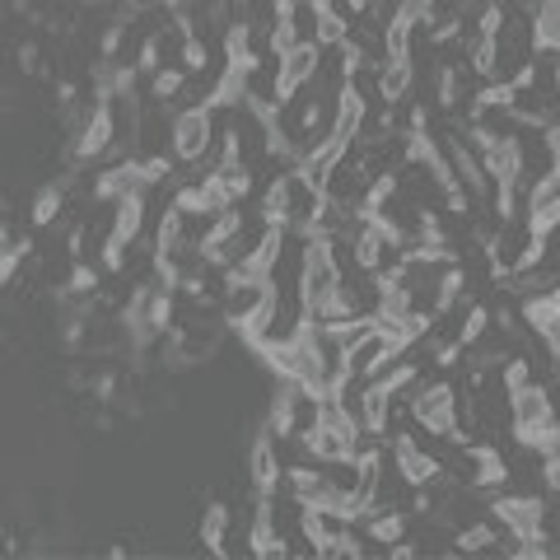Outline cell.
<instances>
[{
	"mask_svg": "<svg viewBox=\"0 0 560 560\" xmlns=\"http://www.w3.org/2000/svg\"><path fill=\"white\" fill-rule=\"evenodd\" d=\"M183 90H187V70H183V66H160V70L150 75V98H154V103L183 98Z\"/></svg>",
	"mask_w": 560,
	"mask_h": 560,
	"instance_id": "7c38bea8",
	"label": "cell"
},
{
	"mask_svg": "<svg viewBox=\"0 0 560 560\" xmlns=\"http://www.w3.org/2000/svg\"><path fill=\"white\" fill-rule=\"evenodd\" d=\"M393 350H401V346L388 337V331H378V323H374L370 337H360L355 346H346V378H360L364 383L383 360L393 355Z\"/></svg>",
	"mask_w": 560,
	"mask_h": 560,
	"instance_id": "8992f818",
	"label": "cell"
},
{
	"mask_svg": "<svg viewBox=\"0 0 560 560\" xmlns=\"http://www.w3.org/2000/svg\"><path fill=\"white\" fill-rule=\"evenodd\" d=\"M318 66H323V47H313V43L280 51L276 57V103H285L290 94L308 90V84L318 80Z\"/></svg>",
	"mask_w": 560,
	"mask_h": 560,
	"instance_id": "3957f363",
	"label": "cell"
},
{
	"mask_svg": "<svg viewBox=\"0 0 560 560\" xmlns=\"http://www.w3.org/2000/svg\"><path fill=\"white\" fill-rule=\"evenodd\" d=\"M230 523H234L230 504H220V500L210 504L206 518H201V541H206V551H215V556L230 551Z\"/></svg>",
	"mask_w": 560,
	"mask_h": 560,
	"instance_id": "30bf717a",
	"label": "cell"
},
{
	"mask_svg": "<svg viewBox=\"0 0 560 560\" xmlns=\"http://www.w3.org/2000/svg\"><path fill=\"white\" fill-rule=\"evenodd\" d=\"M528 14H533V38L560 47V0H537Z\"/></svg>",
	"mask_w": 560,
	"mask_h": 560,
	"instance_id": "5bb4252c",
	"label": "cell"
},
{
	"mask_svg": "<svg viewBox=\"0 0 560 560\" xmlns=\"http://www.w3.org/2000/svg\"><path fill=\"white\" fill-rule=\"evenodd\" d=\"M10 243H14V234H10V224L0 220V248H10Z\"/></svg>",
	"mask_w": 560,
	"mask_h": 560,
	"instance_id": "d6986e66",
	"label": "cell"
},
{
	"mask_svg": "<svg viewBox=\"0 0 560 560\" xmlns=\"http://www.w3.org/2000/svg\"><path fill=\"white\" fill-rule=\"evenodd\" d=\"M458 407L463 397L453 383H420L416 397H411V420L425 434H434V440H453V430H458Z\"/></svg>",
	"mask_w": 560,
	"mask_h": 560,
	"instance_id": "7a4b0ae2",
	"label": "cell"
},
{
	"mask_svg": "<svg viewBox=\"0 0 560 560\" xmlns=\"http://www.w3.org/2000/svg\"><path fill=\"white\" fill-rule=\"evenodd\" d=\"M490 514L510 537H537L541 533V495H495Z\"/></svg>",
	"mask_w": 560,
	"mask_h": 560,
	"instance_id": "5b68a950",
	"label": "cell"
},
{
	"mask_svg": "<svg viewBox=\"0 0 560 560\" xmlns=\"http://www.w3.org/2000/svg\"><path fill=\"white\" fill-rule=\"evenodd\" d=\"M416 84V66L411 57H383L378 61V103H401Z\"/></svg>",
	"mask_w": 560,
	"mask_h": 560,
	"instance_id": "ba28073f",
	"label": "cell"
},
{
	"mask_svg": "<svg viewBox=\"0 0 560 560\" xmlns=\"http://www.w3.org/2000/svg\"><path fill=\"white\" fill-rule=\"evenodd\" d=\"M178 61H183L187 75H206V66H210V47H206L201 33H187V38L178 43Z\"/></svg>",
	"mask_w": 560,
	"mask_h": 560,
	"instance_id": "9a60e30c",
	"label": "cell"
},
{
	"mask_svg": "<svg viewBox=\"0 0 560 560\" xmlns=\"http://www.w3.org/2000/svg\"><path fill=\"white\" fill-rule=\"evenodd\" d=\"M168 150L173 164H210V150H215V117H210L206 103H183V113L168 121Z\"/></svg>",
	"mask_w": 560,
	"mask_h": 560,
	"instance_id": "6da1fadb",
	"label": "cell"
},
{
	"mask_svg": "<svg viewBox=\"0 0 560 560\" xmlns=\"http://www.w3.org/2000/svg\"><path fill=\"white\" fill-rule=\"evenodd\" d=\"M20 66H24V75H38V70H43V51H38V43H24V47H20Z\"/></svg>",
	"mask_w": 560,
	"mask_h": 560,
	"instance_id": "e0dca14e",
	"label": "cell"
},
{
	"mask_svg": "<svg viewBox=\"0 0 560 560\" xmlns=\"http://www.w3.org/2000/svg\"><path fill=\"white\" fill-rule=\"evenodd\" d=\"M541 481H547V486H556V490H560V463H551V467H541Z\"/></svg>",
	"mask_w": 560,
	"mask_h": 560,
	"instance_id": "ac0fdd59",
	"label": "cell"
},
{
	"mask_svg": "<svg viewBox=\"0 0 560 560\" xmlns=\"http://www.w3.org/2000/svg\"><path fill=\"white\" fill-rule=\"evenodd\" d=\"M248 477H253V490H257V495H271V490L285 481V463H280V453H276V440H271V434H261V440L253 444V453H248Z\"/></svg>",
	"mask_w": 560,
	"mask_h": 560,
	"instance_id": "52a82bcc",
	"label": "cell"
},
{
	"mask_svg": "<svg viewBox=\"0 0 560 560\" xmlns=\"http://www.w3.org/2000/svg\"><path fill=\"white\" fill-rule=\"evenodd\" d=\"M495 547H500V537H495V528H490L486 518L463 523V533L453 537V551H495Z\"/></svg>",
	"mask_w": 560,
	"mask_h": 560,
	"instance_id": "4fadbf2b",
	"label": "cell"
},
{
	"mask_svg": "<svg viewBox=\"0 0 560 560\" xmlns=\"http://www.w3.org/2000/svg\"><path fill=\"white\" fill-rule=\"evenodd\" d=\"M24 257H28V238H14L10 248H0V285H10V280L20 276Z\"/></svg>",
	"mask_w": 560,
	"mask_h": 560,
	"instance_id": "2e32d148",
	"label": "cell"
},
{
	"mask_svg": "<svg viewBox=\"0 0 560 560\" xmlns=\"http://www.w3.org/2000/svg\"><path fill=\"white\" fill-rule=\"evenodd\" d=\"M145 201H150V191H127V197L113 201V234L121 243L140 238V224H145Z\"/></svg>",
	"mask_w": 560,
	"mask_h": 560,
	"instance_id": "9c48e42d",
	"label": "cell"
},
{
	"mask_svg": "<svg viewBox=\"0 0 560 560\" xmlns=\"http://www.w3.org/2000/svg\"><path fill=\"white\" fill-rule=\"evenodd\" d=\"M61 210H66V187L61 183H47V187H38V197H33L28 220L38 224V230H47V224H57Z\"/></svg>",
	"mask_w": 560,
	"mask_h": 560,
	"instance_id": "8fae6325",
	"label": "cell"
},
{
	"mask_svg": "<svg viewBox=\"0 0 560 560\" xmlns=\"http://www.w3.org/2000/svg\"><path fill=\"white\" fill-rule=\"evenodd\" d=\"M393 467H397V477L407 481L411 490L416 486H434V481L444 477V463L434 458V453L420 444V440H411V430L393 434Z\"/></svg>",
	"mask_w": 560,
	"mask_h": 560,
	"instance_id": "277c9868",
	"label": "cell"
}]
</instances>
